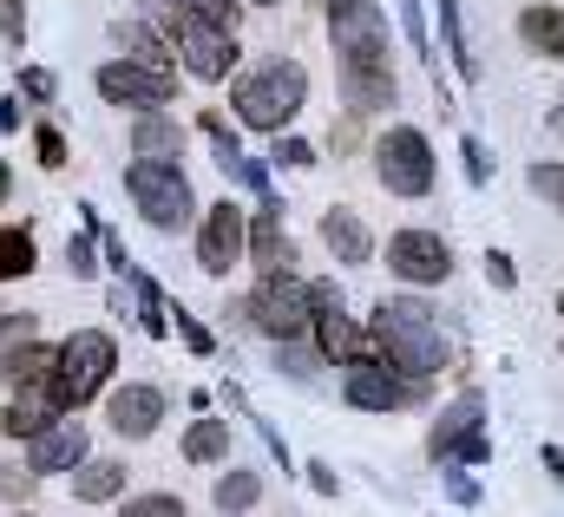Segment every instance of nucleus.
I'll use <instances>...</instances> for the list:
<instances>
[{"label":"nucleus","mask_w":564,"mask_h":517,"mask_svg":"<svg viewBox=\"0 0 564 517\" xmlns=\"http://www.w3.org/2000/svg\"><path fill=\"white\" fill-rule=\"evenodd\" d=\"M368 341H375V361H388V367H401V374H414V381L440 374V367L453 361V348H446L433 308H426V301H408V295L375 308Z\"/></svg>","instance_id":"1"},{"label":"nucleus","mask_w":564,"mask_h":517,"mask_svg":"<svg viewBox=\"0 0 564 517\" xmlns=\"http://www.w3.org/2000/svg\"><path fill=\"white\" fill-rule=\"evenodd\" d=\"M302 99H308V73L295 66V59H263L257 73H243L237 79V92H230V106H237V119L257 131H276L302 112Z\"/></svg>","instance_id":"2"},{"label":"nucleus","mask_w":564,"mask_h":517,"mask_svg":"<svg viewBox=\"0 0 564 517\" xmlns=\"http://www.w3.org/2000/svg\"><path fill=\"white\" fill-rule=\"evenodd\" d=\"M112 367H119L112 334H99V328L66 334V341H59V361H53V399H59V413H79L93 393L112 381Z\"/></svg>","instance_id":"3"},{"label":"nucleus","mask_w":564,"mask_h":517,"mask_svg":"<svg viewBox=\"0 0 564 517\" xmlns=\"http://www.w3.org/2000/svg\"><path fill=\"white\" fill-rule=\"evenodd\" d=\"M328 33H335L341 73H394L388 66V13H381V0H328Z\"/></svg>","instance_id":"4"},{"label":"nucleus","mask_w":564,"mask_h":517,"mask_svg":"<svg viewBox=\"0 0 564 517\" xmlns=\"http://www.w3.org/2000/svg\"><path fill=\"white\" fill-rule=\"evenodd\" d=\"M126 190H132V204L144 210V223L151 230H184L191 223V184H184V170L177 164H164V157H139V164H126Z\"/></svg>","instance_id":"5"},{"label":"nucleus","mask_w":564,"mask_h":517,"mask_svg":"<svg viewBox=\"0 0 564 517\" xmlns=\"http://www.w3.org/2000/svg\"><path fill=\"white\" fill-rule=\"evenodd\" d=\"M250 321H257L270 341H295V334L315 321V295H308V282H295L289 268H270L263 288L250 295Z\"/></svg>","instance_id":"6"},{"label":"nucleus","mask_w":564,"mask_h":517,"mask_svg":"<svg viewBox=\"0 0 564 517\" xmlns=\"http://www.w3.org/2000/svg\"><path fill=\"white\" fill-rule=\"evenodd\" d=\"M433 465L440 472H459V465H486L492 459V439H486V419H479V399H459L433 419V439H426Z\"/></svg>","instance_id":"7"},{"label":"nucleus","mask_w":564,"mask_h":517,"mask_svg":"<svg viewBox=\"0 0 564 517\" xmlns=\"http://www.w3.org/2000/svg\"><path fill=\"white\" fill-rule=\"evenodd\" d=\"M375 170L394 197H426L433 190V151L414 125H394L381 144H375Z\"/></svg>","instance_id":"8"},{"label":"nucleus","mask_w":564,"mask_h":517,"mask_svg":"<svg viewBox=\"0 0 564 517\" xmlns=\"http://www.w3.org/2000/svg\"><path fill=\"white\" fill-rule=\"evenodd\" d=\"M341 393H348V406H361V413H401V406L421 399V381H414V374H394L388 361H348Z\"/></svg>","instance_id":"9"},{"label":"nucleus","mask_w":564,"mask_h":517,"mask_svg":"<svg viewBox=\"0 0 564 517\" xmlns=\"http://www.w3.org/2000/svg\"><path fill=\"white\" fill-rule=\"evenodd\" d=\"M177 53H184V73H191V79L217 86V79H230V66H237V33L177 13Z\"/></svg>","instance_id":"10"},{"label":"nucleus","mask_w":564,"mask_h":517,"mask_svg":"<svg viewBox=\"0 0 564 517\" xmlns=\"http://www.w3.org/2000/svg\"><path fill=\"white\" fill-rule=\"evenodd\" d=\"M99 92L112 106H164L177 92V73L171 66H139V59H112V66H99Z\"/></svg>","instance_id":"11"},{"label":"nucleus","mask_w":564,"mask_h":517,"mask_svg":"<svg viewBox=\"0 0 564 517\" xmlns=\"http://www.w3.org/2000/svg\"><path fill=\"white\" fill-rule=\"evenodd\" d=\"M250 250V223H243V210L224 197V204H210V217H204V237H197V268L204 275H230V262Z\"/></svg>","instance_id":"12"},{"label":"nucleus","mask_w":564,"mask_h":517,"mask_svg":"<svg viewBox=\"0 0 564 517\" xmlns=\"http://www.w3.org/2000/svg\"><path fill=\"white\" fill-rule=\"evenodd\" d=\"M388 268L401 275V282H446V268H453V250H446V237H433V230H401L394 243H388Z\"/></svg>","instance_id":"13"},{"label":"nucleus","mask_w":564,"mask_h":517,"mask_svg":"<svg viewBox=\"0 0 564 517\" xmlns=\"http://www.w3.org/2000/svg\"><path fill=\"white\" fill-rule=\"evenodd\" d=\"M86 465V426L79 419H53L26 439V472L46 479V472H79Z\"/></svg>","instance_id":"14"},{"label":"nucleus","mask_w":564,"mask_h":517,"mask_svg":"<svg viewBox=\"0 0 564 517\" xmlns=\"http://www.w3.org/2000/svg\"><path fill=\"white\" fill-rule=\"evenodd\" d=\"M106 419H112V432L119 439H151L158 432V419H164V393L158 387H119L112 399H106Z\"/></svg>","instance_id":"15"},{"label":"nucleus","mask_w":564,"mask_h":517,"mask_svg":"<svg viewBox=\"0 0 564 517\" xmlns=\"http://www.w3.org/2000/svg\"><path fill=\"white\" fill-rule=\"evenodd\" d=\"M250 262L270 275V268H289V237H282V204L276 197H263V210H257V223H250Z\"/></svg>","instance_id":"16"},{"label":"nucleus","mask_w":564,"mask_h":517,"mask_svg":"<svg viewBox=\"0 0 564 517\" xmlns=\"http://www.w3.org/2000/svg\"><path fill=\"white\" fill-rule=\"evenodd\" d=\"M322 243L335 250V262H368V250H375V237H368V223L355 210H328L322 217Z\"/></svg>","instance_id":"17"},{"label":"nucleus","mask_w":564,"mask_h":517,"mask_svg":"<svg viewBox=\"0 0 564 517\" xmlns=\"http://www.w3.org/2000/svg\"><path fill=\"white\" fill-rule=\"evenodd\" d=\"M132 151H139V157H164V164H177V151H184V125L164 119V112H139V125H132Z\"/></svg>","instance_id":"18"},{"label":"nucleus","mask_w":564,"mask_h":517,"mask_svg":"<svg viewBox=\"0 0 564 517\" xmlns=\"http://www.w3.org/2000/svg\"><path fill=\"white\" fill-rule=\"evenodd\" d=\"M126 492V465L119 459H86L79 472H73V498L79 505H106V498H119Z\"/></svg>","instance_id":"19"},{"label":"nucleus","mask_w":564,"mask_h":517,"mask_svg":"<svg viewBox=\"0 0 564 517\" xmlns=\"http://www.w3.org/2000/svg\"><path fill=\"white\" fill-rule=\"evenodd\" d=\"M341 92H348V112H381L394 106V73H341Z\"/></svg>","instance_id":"20"},{"label":"nucleus","mask_w":564,"mask_h":517,"mask_svg":"<svg viewBox=\"0 0 564 517\" xmlns=\"http://www.w3.org/2000/svg\"><path fill=\"white\" fill-rule=\"evenodd\" d=\"M519 33H525V46L564 59V7H525L519 13Z\"/></svg>","instance_id":"21"},{"label":"nucleus","mask_w":564,"mask_h":517,"mask_svg":"<svg viewBox=\"0 0 564 517\" xmlns=\"http://www.w3.org/2000/svg\"><path fill=\"white\" fill-rule=\"evenodd\" d=\"M184 459H191V465H217V459H230V426H224V419H197V426L184 432Z\"/></svg>","instance_id":"22"},{"label":"nucleus","mask_w":564,"mask_h":517,"mask_svg":"<svg viewBox=\"0 0 564 517\" xmlns=\"http://www.w3.org/2000/svg\"><path fill=\"white\" fill-rule=\"evenodd\" d=\"M126 282H132V308H139V328H144V334H171V308H164V288H158L151 275H139V268H132Z\"/></svg>","instance_id":"23"},{"label":"nucleus","mask_w":564,"mask_h":517,"mask_svg":"<svg viewBox=\"0 0 564 517\" xmlns=\"http://www.w3.org/2000/svg\"><path fill=\"white\" fill-rule=\"evenodd\" d=\"M440 33H446V53H453L459 79H479V53L466 46V20H459V0H440Z\"/></svg>","instance_id":"24"},{"label":"nucleus","mask_w":564,"mask_h":517,"mask_svg":"<svg viewBox=\"0 0 564 517\" xmlns=\"http://www.w3.org/2000/svg\"><path fill=\"white\" fill-rule=\"evenodd\" d=\"M210 498H217V512H224V517H237V512H250V505L263 498V479H257V472H237V465H230V472L217 479V492H210Z\"/></svg>","instance_id":"25"},{"label":"nucleus","mask_w":564,"mask_h":517,"mask_svg":"<svg viewBox=\"0 0 564 517\" xmlns=\"http://www.w3.org/2000/svg\"><path fill=\"white\" fill-rule=\"evenodd\" d=\"M112 40L126 46V59H139V66H164V40H158L144 20H119V26H112Z\"/></svg>","instance_id":"26"},{"label":"nucleus","mask_w":564,"mask_h":517,"mask_svg":"<svg viewBox=\"0 0 564 517\" xmlns=\"http://www.w3.org/2000/svg\"><path fill=\"white\" fill-rule=\"evenodd\" d=\"M33 268V230H0V282Z\"/></svg>","instance_id":"27"},{"label":"nucleus","mask_w":564,"mask_h":517,"mask_svg":"<svg viewBox=\"0 0 564 517\" xmlns=\"http://www.w3.org/2000/svg\"><path fill=\"white\" fill-rule=\"evenodd\" d=\"M158 7H171V13H191V20H210V26L237 33V0H158Z\"/></svg>","instance_id":"28"},{"label":"nucleus","mask_w":564,"mask_h":517,"mask_svg":"<svg viewBox=\"0 0 564 517\" xmlns=\"http://www.w3.org/2000/svg\"><path fill=\"white\" fill-rule=\"evenodd\" d=\"M204 138H210V144H217V164H224V170H230V164H237V157H243V151H237V131L224 125V119H217V112H204Z\"/></svg>","instance_id":"29"},{"label":"nucleus","mask_w":564,"mask_h":517,"mask_svg":"<svg viewBox=\"0 0 564 517\" xmlns=\"http://www.w3.org/2000/svg\"><path fill=\"white\" fill-rule=\"evenodd\" d=\"M525 184H532L545 204H558V210H564V164H532V177H525Z\"/></svg>","instance_id":"30"},{"label":"nucleus","mask_w":564,"mask_h":517,"mask_svg":"<svg viewBox=\"0 0 564 517\" xmlns=\"http://www.w3.org/2000/svg\"><path fill=\"white\" fill-rule=\"evenodd\" d=\"M33 341V315H0V361Z\"/></svg>","instance_id":"31"},{"label":"nucleus","mask_w":564,"mask_h":517,"mask_svg":"<svg viewBox=\"0 0 564 517\" xmlns=\"http://www.w3.org/2000/svg\"><path fill=\"white\" fill-rule=\"evenodd\" d=\"M119 517H184V505H177L171 492H151V498H132Z\"/></svg>","instance_id":"32"},{"label":"nucleus","mask_w":564,"mask_h":517,"mask_svg":"<svg viewBox=\"0 0 564 517\" xmlns=\"http://www.w3.org/2000/svg\"><path fill=\"white\" fill-rule=\"evenodd\" d=\"M33 151H40V164H46V170H59V164H66V138H59L53 125L33 131Z\"/></svg>","instance_id":"33"},{"label":"nucleus","mask_w":564,"mask_h":517,"mask_svg":"<svg viewBox=\"0 0 564 517\" xmlns=\"http://www.w3.org/2000/svg\"><path fill=\"white\" fill-rule=\"evenodd\" d=\"M276 157L289 164V170H308V164H315V144H302V138H276Z\"/></svg>","instance_id":"34"},{"label":"nucleus","mask_w":564,"mask_h":517,"mask_svg":"<svg viewBox=\"0 0 564 517\" xmlns=\"http://www.w3.org/2000/svg\"><path fill=\"white\" fill-rule=\"evenodd\" d=\"M177 334H184V348H191V354H210V348H217V341H210V328H204V321H191V315H177Z\"/></svg>","instance_id":"35"},{"label":"nucleus","mask_w":564,"mask_h":517,"mask_svg":"<svg viewBox=\"0 0 564 517\" xmlns=\"http://www.w3.org/2000/svg\"><path fill=\"white\" fill-rule=\"evenodd\" d=\"M401 26H408V40L426 53V7L421 0H401Z\"/></svg>","instance_id":"36"},{"label":"nucleus","mask_w":564,"mask_h":517,"mask_svg":"<svg viewBox=\"0 0 564 517\" xmlns=\"http://www.w3.org/2000/svg\"><path fill=\"white\" fill-rule=\"evenodd\" d=\"M66 268H73V275H93V268H99V262H93V237H73V243H66Z\"/></svg>","instance_id":"37"},{"label":"nucleus","mask_w":564,"mask_h":517,"mask_svg":"<svg viewBox=\"0 0 564 517\" xmlns=\"http://www.w3.org/2000/svg\"><path fill=\"white\" fill-rule=\"evenodd\" d=\"M20 92L46 106V99H53V73H40V66H26V73H20Z\"/></svg>","instance_id":"38"},{"label":"nucleus","mask_w":564,"mask_h":517,"mask_svg":"<svg viewBox=\"0 0 564 517\" xmlns=\"http://www.w3.org/2000/svg\"><path fill=\"white\" fill-rule=\"evenodd\" d=\"M33 492V472H20V465H0V498H26Z\"/></svg>","instance_id":"39"},{"label":"nucleus","mask_w":564,"mask_h":517,"mask_svg":"<svg viewBox=\"0 0 564 517\" xmlns=\"http://www.w3.org/2000/svg\"><path fill=\"white\" fill-rule=\"evenodd\" d=\"M486 282H492V288H512V282H519L512 256H499V250H492V256H486Z\"/></svg>","instance_id":"40"},{"label":"nucleus","mask_w":564,"mask_h":517,"mask_svg":"<svg viewBox=\"0 0 564 517\" xmlns=\"http://www.w3.org/2000/svg\"><path fill=\"white\" fill-rule=\"evenodd\" d=\"M466 177H473V184H486V177H492V164H486V144H479V138H466Z\"/></svg>","instance_id":"41"},{"label":"nucleus","mask_w":564,"mask_h":517,"mask_svg":"<svg viewBox=\"0 0 564 517\" xmlns=\"http://www.w3.org/2000/svg\"><path fill=\"white\" fill-rule=\"evenodd\" d=\"M545 472H552V479L564 485V452H558V446H545Z\"/></svg>","instance_id":"42"},{"label":"nucleus","mask_w":564,"mask_h":517,"mask_svg":"<svg viewBox=\"0 0 564 517\" xmlns=\"http://www.w3.org/2000/svg\"><path fill=\"white\" fill-rule=\"evenodd\" d=\"M7 184H13V177H7V164H0V204H7Z\"/></svg>","instance_id":"43"},{"label":"nucleus","mask_w":564,"mask_h":517,"mask_svg":"<svg viewBox=\"0 0 564 517\" xmlns=\"http://www.w3.org/2000/svg\"><path fill=\"white\" fill-rule=\"evenodd\" d=\"M558 131H564V112H558Z\"/></svg>","instance_id":"44"},{"label":"nucleus","mask_w":564,"mask_h":517,"mask_svg":"<svg viewBox=\"0 0 564 517\" xmlns=\"http://www.w3.org/2000/svg\"><path fill=\"white\" fill-rule=\"evenodd\" d=\"M558 308H564V301H558Z\"/></svg>","instance_id":"45"}]
</instances>
